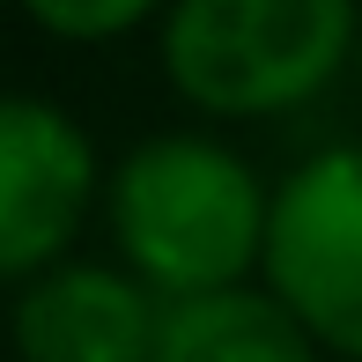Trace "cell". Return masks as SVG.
I'll return each mask as SVG.
<instances>
[{"label": "cell", "instance_id": "6da1fadb", "mask_svg": "<svg viewBox=\"0 0 362 362\" xmlns=\"http://www.w3.org/2000/svg\"><path fill=\"white\" fill-rule=\"evenodd\" d=\"M267 215L274 200L252 163L200 134L141 141L111 177V229L141 288H163L170 303L244 288V267L267 259Z\"/></svg>", "mask_w": 362, "mask_h": 362}, {"label": "cell", "instance_id": "7a4b0ae2", "mask_svg": "<svg viewBox=\"0 0 362 362\" xmlns=\"http://www.w3.org/2000/svg\"><path fill=\"white\" fill-rule=\"evenodd\" d=\"M348 0H185L163 15V67L200 111H288L355 59Z\"/></svg>", "mask_w": 362, "mask_h": 362}, {"label": "cell", "instance_id": "3957f363", "mask_svg": "<svg viewBox=\"0 0 362 362\" xmlns=\"http://www.w3.org/2000/svg\"><path fill=\"white\" fill-rule=\"evenodd\" d=\"M267 281L310 340L362 362V141L281 177L267 215Z\"/></svg>", "mask_w": 362, "mask_h": 362}, {"label": "cell", "instance_id": "277c9868", "mask_svg": "<svg viewBox=\"0 0 362 362\" xmlns=\"http://www.w3.org/2000/svg\"><path fill=\"white\" fill-rule=\"evenodd\" d=\"M96 200V148L59 104L0 96V281L67 252Z\"/></svg>", "mask_w": 362, "mask_h": 362}, {"label": "cell", "instance_id": "5b68a950", "mask_svg": "<svg viewBox=\"0 0 362 362\" xmlns=\"http://www.w3.org/2000/svg\"><path fill=\"white\" fill-rule=\"evenodd\" d=\"M156 296L111 267H59L15 303L23 362H156Z\"/></svg>", "mask_w": 362, "mask_h": 362}, {"label": "cell", "instance_id": "8992f818", "mask_svg": "<svg viewBox=\"0 0 362 362\" xmlns=\"http://www.w3.org/2000/svg\"><path fill=\"white\" fill-rule=\"evenodd\" d=\"M156 362H318V340L274 296L222 288V296L163 303Z\"/></svg>", "mask_w": 362, "mask_h": 362}, {"label": "cell", "instance_id": "52a82bcc", "mask_svg": "<svg viewBox=\"0 0 362 362\" xmlns=\"http://www.w3.org/2000/svg\"><path fill=\"white\" fill-rule=\"evenodd\" d=\"M30 15H37L45 30H59V37H111V30L148 23V8H141V0H104V8H59V0H37Z\"/></svg>", "mask_w": 362, "mask_h": 362}, {"label": "cell", "instance_id": "ba28073f", "mask_svg": "<svg viewBox=\"0 0 362 362\" xmlns=\"http://www.w3.org/2000/svg\"><path fill=\"white\" fill-rule=\"evenodd\" d=\"M355 59H362V45H355Z\"/></svg>", "mask_w": 362, "mask_h": 362}]
</instances>
